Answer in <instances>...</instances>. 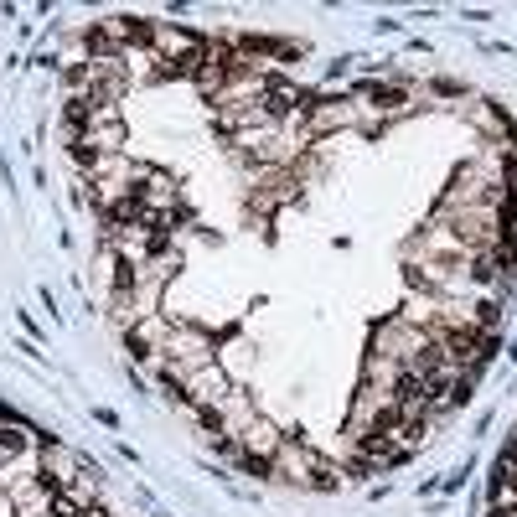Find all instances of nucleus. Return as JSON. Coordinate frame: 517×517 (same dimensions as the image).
<instances>
[{
    "instance_id": "13",
    "label": "nucleus",
    "mask_w": 517,
    "mask_h": 517,
    "mask_svg": "<svg viewBox=\"0 0 517 517\" xmlns=\"http://www.w3.org/2000/svg\"><path fill=\"white\" fill-rule=\"evenodd\" d=\"M202 424L207 429H223V408H202Z\"/></svg>"
},
{
    "instance_id": "2",
    "label": "nucleus",
    "mask_w": 517,
    "mask_h": 517,
    "mask_svg": "<svg viewBox=\"0 0 517 517\" xmlns=\"http://www.w3.org/2000/svg\"><path fill=\"white\" fill-rule=\"evenodd\" d=\"M114 36H119V47H156V26L140 16H119L114 21Z\"/></svg>"
},
{
    "instance_id": "5",
    "label": "nucleus",
    "mask_w": 517,
    "mask_h": 517,
    "mask_svg": "<svg viewBox=\"0 0 517 517\" xmlns=\"http://www.w3.org/2000/svg\"><path fill=\"white\" fill-rule=\"evenodd\" d=\"M424 429H429V414H424V408H403V424H398V435H403L408 445H419V440H424Z\"/></svg>"
},
{
    "instance_id": "12",
    "label": "nucleus",
    "mask_w": 517,
    "mask_h": 517,
    "mask_svg": "<svg viewBox=\"0 0 517 517\" xmlns=\"http://www.w3.org/2000/svg\"><path fill=\"white\" fill-rule=\"evenodd\" d=\"M476 321H481V326L491 331V326H497V300H481V306H476Z\"/></svg>"
},
{
    "instance_id": "8",
    "label": "nucleus",
    "mask_w": 517,
    "mask_h": 517,
    "mask_svg": "<svg viewBox=\"0 0 517 517\" xmlns=\"http://www.w3.org/2000/svg\"><path fill=\"white\" fill-rule=\"evenodd\" d=\"M89 52H99V57H119V36L104 31V26H94V31H89Z\"/></svg>"
},
{
    "instance_id": "9",
    "label": "nucleus",
    "mask_w": 517,
    "mask_h": 517,
    "mask_svg": "<svg viewBox=\"0 0 517 517\" xmlns=\"http://www.w3.org/2000/svg\"><path fill=\"white\" fill-rule=\"evenodd\" d=\"M0 450H6V456H21V450H26V429L6 424V429H0Z\"/></svg>"
},
{
    "instance_id": "7",
    "label": "nucleus",
    "mask_w": 517,
    "mask_h": 517,
    "mask_svg": "<svg viewBox=\"0 0 517 517\" xmlns=\"http://www.w3.org/2000/svg\"><path fill=\"white\" fill-rule=\"evenodd\" d=\"M62 114H68V124H73V129H89L99 109H94L89 99H68V109H62Z\"/></svg>"
},
{
    "instance_id": "4",
    "label": "nucleus",
    "mask_w": 517,
    "mask_h": 517,
    "mask_svg": "<svg viewBox=\"0 0 517 517\" xmlns=\"http://www.w3.org/2000/svg\"><path fill=\"white\" fill-rule=\"evenodd\" d=\"M156 336H161V326H156V321H145V326H129V352H135V357H150V352H156Z\"/></svg>"
},
{
    "instance_id": "6",
    "label": "nucleus",
    "mask_w": 517,
    "mask_h": 517,
    "mask_svg": "<svg viewBox=\"0 0 517 517\" xmlns=\"http://www.w3.org/2000/svg\"><path fill=\"white\" fill-rule=\"evenodd\" d=\"M362 94H368L378 109H398L403 104V89H383V83H362Z\"/></svg>"
},
{
    "instance_id": "1",
    "label": "nucleus",
    "mask_w": 517,
    "mask_h": 517,
    "mask_svg": "<svg viewBox=\"0 0 517 517\" xmlns=\"http://www.w3.org/2000/svg\"><path fill=\"white\" fill-rule=\"evenodd\" d=\"M429 398H435V388H429L414 368H403L398 383H393V403H398V408H424Z\"/></svg>"
},
{
    "instance_id": "3",
    "label": "nucleus",
    "mask_w": 517,
    "mask_h": 517,
    "mask_svg": "<svg viewBox=\"0 0 517 517\" xmlns=\"http://www.w3.org/2000/svg\"><path fill=\"white\" fill-rule=\"evenodd\" d=\"M491 497L507 502V507H517V466L497 461V476H491Z\"/></svg>"
},
{
    "instance_id": "10",
    "label": "nucleus",
    "mask_w": 517,
    "mask_h": 517,
    "mask_svg": "<svg viewBox=\"0 0 517 517\" xmlns=\"http://www.w3.org/2000/svg\"><path fill=\"white\" fill-rule=\"evenodd\" d=\"M497 269H502L497 254H481L476 264H471V279H476V285H491V279H497Z\"/></svg>"
},
{
    "instance_id": "14",
    "label": "nucleus",
    "mask_w": 517,
    "mask_h": 517,
    "mask_svg": "<svg viewBox=\"0 0 517 517\" xmlns=\"http://www.w3.org/2000/svg\"><path fill=\"white\" fill-rule=\"evenodd\" d=\"M502 461H507V466H517V435H507V445H502Z\"/></svg>"
},
{
    "instance_id": "11",
    "label": "nucleus",
    "mask_w": 517,
    "mask_h": 517,
    "mask_svg": "<svg viewBox=\"0 0 517 517\" xmlns=\"http://www.w3.org/2000/svg\"><path fill=\"white\" fill-rule=\"evenodd\" d=\"M244 471H249V476H269V471H274V456H244Z\"/></svg>"
},
{
    "instance_id": "15",
    "label": "nucleus",
    "mask_w": 517,
    "mask_h": 517,
    "mask_svg": "<svg viewBox=\"0 0 517 517\" xmlns=\"http://www.w3.org/2000/svg\"><path fill=\"white\" fill-rule=\"evenodd\" d=\"M78 517H104V507H78Z\"/></svg>"
}]
</instances>
